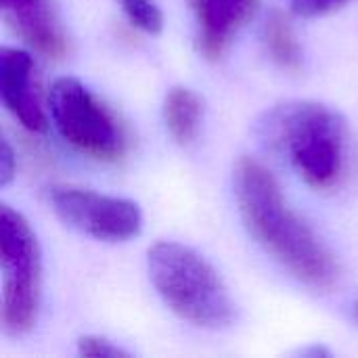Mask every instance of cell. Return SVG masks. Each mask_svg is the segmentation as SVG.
I'll list each match as a JSON object with an SVG mask.
<instances>
[{"label": "cell", "mask_w": 358, "mask_h": 358, "mask_svg": "<svg viewBox=\"0 0 358 358\" xmlns=\"http://www.w3.org/2000/svg\"><path fill=\"white\" fill-rule=\"evenodd\" d=\"M233 182L241 218L252 237L304 285L331 289L340 275L331 252L287 206L271 170L252 157H241Z\"/></svg>", "instance_id": "obj_1"}, {"label": "cell", "mask_w": 358, "mask_h": 358, "mask_svg": "<svg viewBox=\"0 0 358 358\" xmlns=\"http://www.w3.org/2000/svg\"><path fill=\"white\" fill-rule=\"evenodd\" d=\"M254 132L313 189H331L342 180L348 126L340 111L315 101H285L266 109Z\"/></svg>", "instance_id": "obj_2"}, {"label": "cell", "mask_w": 358, "mask_h": 358, "mask_svg": "<svg viewBox=\"0 0 358 358\" xmlns=\"http://www.w3.org/2000/svg\"><path fill=\"white\" fill-rule=\"evenodd\" d=\"M149 277L168 308L203 329L233 323V300L214 266L195 250L176 241H157L147 254Z\"/></svg>", "instance_id": "obj_3"}, {"label": "cell", "mask_w": 358, "mask_h": 358, "mask_svg": "<svg viewBox=\"0 0 358 358\" xmlns=\"http://www.w3.org/2000/svg\"><path fill=\"white\" fill-rule=\"evenodd\" d=\"M0 262H2V327L10 336L27 334L40 304V250L27 220L0 208Z\"/></svg>", "instance_id": "obj_4"}, {"label": "cell", "mask_w": 358, "mask_h": 358, "mask_svg": "<svg viewBox=\"0 0 358 358\" xmlns=\"http://www.w3.org/2000/svg\"><path fill=\"white\" fill-rule=\"evenodd\" d=\"M48 107L59 134L78 151L99 162H117L126 153L124 128L80 80H55Z\"/></svg>", "instance_id": "obj_5"}, {"label": "cell", "mask_w": 358, "mask_h": 358, "mask_svg": "<svg viewBox=\"0 0 358 358\" xmlns=\"http://www.w3.org/2000/svg\"><path fill=\"white\" fill-rule=\"evenodd\" d=\"M48 201L52 212L67 227L96 241H128L136 237L143 227L141 208L124 197L71 185H57L48 191Z\"/></svg>", "instance_id": "obj_6"}, {"label": "cell", "mask_w": 358, "mask_h": 358, "mask_svg": "<svg viewBox=\"0 0 358 358\" xmlns=\"http://www.w3.org/2000/svg\"><path fill=\"white\" fill-rule=\"evenodd\" d=\"M0 99L25 130H46V117L40 105L36 69L29 52L10 46L0 48Z\"/></svg>", "instance_id": "obj_7"}, {"label": "cell", "mask_w": 358, "mask_h": 358, "mask_svg": "<svg viewBox=\"0 0 358 358\" xmlns=\"http://www.w3.org/2000/svg\"><path fill=\"white\" fill-rule=\"evenodd\" d=\"M195 17L197 50L216 61L224 55L237 31L256 15L260 0H187Z\"/></svg>", "instance_id": "obj_8"}, {"label": "cell", "mask_w": 358, "mask_h": 358, "mask_svg": "<svg viewBox=\"0 0 358 358\" xmlns=\"http://www.w3.org/2000/svg\"><path fill=\"white\" fill-rule=\"evenodd\" d=\"M8 27L34 50L59 59L67 50V38L50 0H0Z\"/></svg>", "instance_id": "obj_9"}, {"label": "cell", "mask_w": 358, "mask_h": 358, "mask_svg": "<svg viewBox=\"0 0 358 358\" xmlns=\"http://www.w3.org/2000/svg\"><path fill=\"white\" fill-rule=\"evenodd\" d=\"M203 105L201 99L185 86H176L168 92L164 101V120L172 138L180 145L195 141L201 126Z\"/></svg>", "instance_id": "obj_10"}, {"label": "cell", "mask_w": 358, "mask_h": 358, "mask_svg": "<svg viewBox=\"0 0 358 358\" xmlns=\"http://www.w3.org/2000/svg\"><path fill=\"white\" fill-rule=\"evenodd\" d=\"M264 44L271 59L287 71H298L302 65V50L296 40L289 19L281 10H273L264 23Z\"/></svg>", "instance_id": "obj_11"}, {"label": "cell", "mask_w": 358, "mask_h": 358, "mask_svg": "<svg viewBox=\"0 0 358 358\" xmlns=\"http://www.w3.org/2000/svg\"><path fill=\"white\" fill-rule=\"evenodd\" d=\"M122 10L130 19V23L147 34H159L164 27V15L153 4V0H134L128 4H122Z\"/></svg>", "instance_id": "obj_12"}, {"label": "cell", "mask_w": 358, "mask_h": 358, "mask_svg": "<svg viewBox=\"0 0 358 358\" xmlns=\"http://www.w3.org/2000/svg\"><path fill=\"white\" fill-rule=\"evenodd\" d=\"M78 355L92 358H117L128 357V352L120 346H115L113 342L99 338V336H84L78 340Z\"/></svg>", "instance_id": "obj_13"}, {"label": "cell", "mask_w": 358, "mask_h": 358, "mask_svg": "<svg viewBox=\"0 0 358 358\" xmlns=\"http://www.w3.org/2000/svg\"><path fill=\"white\" fill-rule=\"evenodd\" d=\"M292 13L302 15V17H321L329 15L342 6H346L352 0H283Z\"/></svg>", "instance_id": "obj_14"}, {"label": "cell", "mask_w": 358, "mask_h": 358, "mask_svg": "<svg viewBox=\"0 0 358 358\" xmlns=\"http://www.w3.org/2000/svg\"><path fill=\"white\" fill-rule=\"evenodd\" d=\"M17 170V159H15V151L10 149L8 141L0 143V187H6Z\"/></svg>", "instance_id": "obj_15"}, {"label": "cell", "mask_w": 358, "mask_h": 358, "mask_svg": "<svg viewBox=\"0 0 358 358\" xmlns=\"http://www.w3.org/2000/svg\"><path fill=\"white\" fill-rule=\"evenodd\" d=\"M352 317H355V319L358 321V300L355 302V304H352Z\"/></svg>", "instance_id": "obj_16"}, {"label": "cell", "mask_w": 358, "mask_h": 358, "mask_svg": "<svg viewBox=\"0 0 358 358\" xmlns=\"http://www.w3.org/2000/svg\"><path fill=\"white\" fill-rule=\"evenodd\" d=\"M117 2H120V6H122V4H128V2H134V0H117Z\"/></svg>", "instance_id": "obj_17"}]
</instances>
